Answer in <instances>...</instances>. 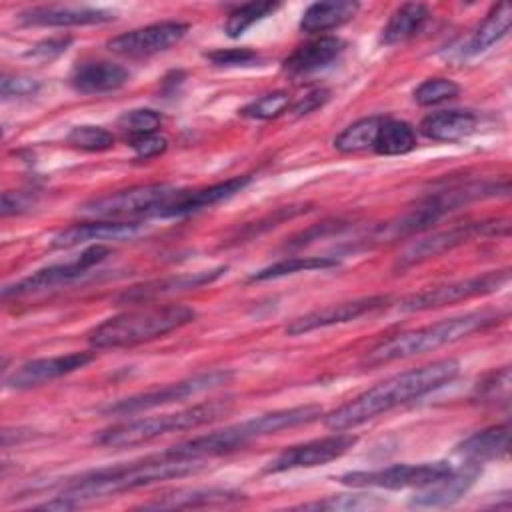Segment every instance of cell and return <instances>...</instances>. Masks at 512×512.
Wrapping results in <instances>:
<instances>
[{
  "mask_svg": "<svg viewBox=\"0 0 512 512\" xmlns=\"http://www.w3.org/2000/svg\"><path fill=\"white\" fill-rule=\"evenodd\" d=\"M458 372L460 362L454 358H442L418 368H410L406 372H398L324 416V424L334 432L356 428L384 412H390L396 406L408 404L452 382Z\"/></svg>",
  "mask_w": 512,
  "mask_h": 512,
  "instance_id": "1",
  "label": "cell"
},
{
  "mask_svg": "<svg viewBox=\"0 0 512 512\" xmlns=\"http://www.w3.org/2000/svg\"><path fill=\"white\" fill-rule=\"evenodd\" d=\"M202 468H204L202 460H180L160 452V454L142 458L138 462L100 468V470H92L82 476L70 478L62 486L60 494L76 500L82 506L84 500L112 496L118 492L150 486L170 478H182L188 474H196Z\"/></svg>",
  "mask_w": 512,
  "mask_h": 512,
  "instance_id": "2",
  "label": "cell"
},
{
  "mask_svg": "<svg viewBox=\"0 0 512 512\" xmlns=\"http://www.w3.org/2000/svg\"><path fill=\"white\" fill-rule=\"evenodd\" d=\"M502 320V314L498 310H474L460 316L444 318L434 324L406 330L400 334H394L376 346H372L364 358V366H382L396 360H406L418 354L434 352L442 346L454 344L478 330H484L488 326H494Z\"/></svg>",
  "mask_w": 512,
  "mask_h": 512,
  "instance_id": "3",
  "label": "cell"
},
{
  "mask_svg": "<svg viewBox=\"0 0 512 512\" xmlns=\"http://www.w3.org/2000/svg\"><path fill=\"white\" fill-rule=\"evenodd\" d=\"M194 318L196 310L186 304H164L126 310L94 326L88 332V342L92 348H130L142 342L162 338L194 322Z\"/></svg>",
  "mask_w": 512,
  "mask_h": 512,
  "instance_id": "4",
  "label": "cell"
},
{
  "mask_svg": "<svg viewBox=\"0 0 512 512\" xmlns=\"http://www.w3.org/2000/svg\"><path fill=\"white\" fill-rule=\"evenodd\" d=\"M232 412V400H210L202 404H194L190 408L160 414V416H148V418H134L126 422H118L114 426H108L100 430L94 436V442L98 446L106 448H126V446H138L146 444L158 436L170 434V432H182L200 428L204 424H210L226 414Z\"/></svg>",
  "mask_w": 512,
  "mask_h": 512,
  "instance_id": "5",
  "label": "cell"
},
{
  "mask_svg": "<svg viewBox=\"0 0 512 512\" xmlns=\"http://www.w3.org/2000/svg\"><path fill=\"white\" fill-rule=\"evenodd\" d=\"M178 192L170 184H140L92 198L78 206V212L96 220H124L134 216H156V212Z\"/></svg>",
  "mask_w": 512,
  "mask_h": 512,
  "instance_id": "6",
  "label": "cell"
},
{
  "mask_svg": "<svg viewBox=\"0 0 512 512\" xmlns=\"http://www.w3.org/2000/svg\"><path fill=\"white\" fill-rule=\"evenodd\" d=\"M232 372L224 370V368H216V370H208V372H200L194 376H188L184 380L166 384L162 388H154L148 392H140L128 398H122L114 404H108L106 408H102L104 414H114V416H130V414H138V412H146L164 404H172V402H182L186 398L198 396L202 392H210L214 388L226 386L232 380Z\"/></svg>",
  "mask_w": 512,
  "mask_h": 512,
  "instance_id": "7",
  "label": "cell"
},
{
  "mask_svg": "<svg viewBox=\"0 0 512 512\" xmlns=\"http://www.w3.org/2000/svg\"><path fill=\"white\" fill-rule=\"evenodd\" d=\"M508 220H482V222H466V224H456L452 228L446 230H438L432 232L426 238H420L416 242H412L410 246H406L396 262H394V270L404 272L424 260H430L434 256H440L476 236H498V234H508Z\"/></svg>",
  "mask_w": 512,
  "mask_h": 512,
  "instance_id": "8",
  "label": "cell"
},
{
  "mask_svg": "<svg viewBox=\"0 0 512 512\" xmlns=\"http://www.w3.org/2000/svg\"><path fill=\"white\" fill-rule=\"evenodd\" d=\"M510 280V270H490L478 276H470L464 280H456L450 284L426 288L422 292L410 294L398 302V308L402 312H420L430 308H440L448 304H456L462 300H470L476 296H486L492 292H498L504 284Z\"/></svg>",
  "mask_w": 512,
  "mask_h": 512,
  "instance_id": "9",
  "label": "cell"
},
{
  "mask_svg": "<svg viewBox=\"0 0 512 512\" xmlns=\"http://www.w3.org/2000/svg\"><path fill=\"white\" fill-rule=\"evenodd\" d=\"M110 254V248L104 244H92L88 246L76 260H70L66 264H52L46 266L14 284L4 286L2 298H20V296H30L46 290H54L60 286H68L72 282L82 280L90 270L100 264L106 256Z\"/></svg>",
  "mask_w": 512,
  "mask_h": 512,
  "instance_id": "10",
  "label": "cell"
},
{
  "mask_svg": "<svg viewBox=\"0 0 512 512\" xmlns=\"http://www.w3.org/2000/svg\"><path fill=\"white\" fill-rule=\"evenodd\" d=\"M452 470L448 462H424V464H394L378 470H358L346 472L338 478L340 484L352 488H384V490H402V488H420L426 486Z\"/></svg>",
  "mask_w": 512,
  "mask_h": 512,
  "instance_id": "11",
  "label": "cell"
},
{
  "mask_svg": "<svg viewBox=\"0 0 512 512\" xmlns=\"http://www.w3.org/2000/svg\"><path fill=\"white\" fill-rule=\"evenodd\" d=\"M188 30L190 26L186 22L162 20L118 34L106 42V48L118 56L146 58L170 50L188 34Z\"/></svg>",
  "mask_w": 512,
  "mask_h": 512,
  "instance_id": "12",
  "label": "cell"
},
{
  "mask_svg": "<svg viewBox=\"0 0 512 512\" xmlns=\"http://www.w3.org/2000/svg\"><path fill=\"white\" fill-rule=\"evenodd\" d=\"M356 442H358V436L338 430V434H330V436L316 438V440L296 444V446L282 450L274 460H270L266 464L264 472L278 474V472L296 470V468L322 466V464H328V462L344 456Z\"/></svg>",
  "mask_w": 512,
  "mask_h": 512,
  "instance_id": "13",
  "label": "cell"
},
{
  "mask_svg": "<svg viewBox=\"0 0 512 512\" xmlns=\"http://www.w3.org/2000/svg\"><path fill=\"white\" fill-rule=\"evenodd\" d=\"M252 182V176H234L218 184H210L196 190H178L158 212L156 218H180L194 214L198 210L216 206L224 200H230L238 192H242Z\"/></svg>",
  "mask_w": 512,
  "mask_h": 512,
  "instance_id": "14",
  "label": "cell"
},
{
  "mask_svg": "<svg viewBox=\"0 0 512 512\" xmlns=\"http://www.w3.org/2000/svg\"><path fill=\"white\" fill-rule=\"evenodd\" d=\"M94 360V352H70L50 358L28 360L18 366L4 382L12 390H28L34 386H42L56 378H62L70 372H76Z\"/></svg>",
  "mask_w": 512,
  "mask_h": 512,
  "instance_id": "15",
  "label": "cell"
},
{
  "mask_svg": "<svg viewBox=\"0 0 512 512\" xmlns=\"http://www.w3.org/2000/svg\"><path fill=\"white\" fill-rule=\"evenodd\" d=\"M388 296H366L350 302H340V304H330L318 310H312L304 316L294 318L286 326V334L290 336H300L304 332H312L318 328H328L334 324H344L350 320H358L366 314H372L376 310H382L388 306Z\"/></svg>",
  "mask_w": 512,
  "mask_h": 512,
  "instance_id": "16",
  "label": "cell"
},
{
  "mask_svg": "<svg viewBox=\"0 0 512 512\" xmlns=\"http://www.w3.org/2000/svg\"><path fill=\"white\" fill-rule=\"evenodd\" d=\"M482 472V464L468 462L460 468H452L446 476L416 488V492L410 496L412 508H444L454 502H458L476 482V478Z\"/></svg>",
  "mask_w": 512,
  "mask_h": 512,
  "instance_id": "17",
  "label": "cell"
},
{
  "mask_svg": "<svg viewBox=\"0 0 512 512\" xmlns=\"http://www.w3.org/2000/svg\"><path fill=\"white\" fill-rule=\"evenodd\" d=\"M116 18L114 12L92 8V6H32L18 14L22 26H42V28H70V26H94L106 24Z\"/></svg>",
  "mask_w": 512,
  "mask_h": 512,
  "instance_id": "18",
  "label": "cell"
},
{
  "mask_svg": "<svg viewBox=\"0 0 512 512\" xmlns=\"http://www.w3.org/2000/svg\"><path fill=\"white\" fill-rule=\"evenodd\" d=\"M144 232V224L136 220H94L84 224H72L60 230L52 238L54 248H74L90 242H108V240H132Z\"/></svg>",
  "mask_w": 512,
  "mask_h": 512,
  "instance_id": "19",
  "label": "cell"
},
{
  "mask_svg": "<svg viewBox=\"0 0 512 512\" xmlns=\"http://www.w3.org/2000/svg\"><path fill=\"white\" fill-rule=\"evenodd\" d=\"M226 272V266H218L212 270H200V272H190V274H178V276H166L158 280H150L138 286L128 288L118 296V302L122 304H142V302H152L162 296L186 292V290H196L206 284H212Z\"/></svg>",
  "mask_w": 512,
  "mask_h": 512,
  "instance_id": "20",
  "label": "cell"
},
{
  "mask_svg": "<svg viewBox=\"0 0 512 512\" xmlns=\"http://www.w3.org/2000/svg\"><path fill=\"white\" fill-rule=\"evenodd\" d=\"M246 494L230 488H176L146 504L144 510H176V508H214L244 502Z\"/></svg>",
  "mask_w": 512,
  "mask_h": 512,
  "instance_id": "21",
  "label": "cell"
},
{
  "mask_svg": "<svg viewBox=\"0 0 512 512\" xmlns=\"http://www.w3.org/2000/svg\"><path fill=\"white\" fill-rule=\"evenodd\" d=\"M346 42L338 36H318L298 46L290 56L284 58L282 70L288 76H306L318 72L340 58Z\"/></svg>",
  "mask_w": 512,
  "mask_h": 512,
  "instance_id": "22",
  "label": "cell"
},
{
  "mask_svg": "<svg viewBox=\"0 0 512 512\" xmlns=\"http://www.w3.org/2000/svg\"><path fill=\"white\" fill-rule=\"evenodd\" d=\"M130 72L108 60H86L72 68L70 86L80 94H106L122 88Z\"/></svg>",
  "mask_w": 512,
  "mask_h": 512,
  "instance_id": "23",
  "label": "cell"
},
{
  "mask_svg": "<svg viewBox=\"0 0 512 512\" xmlns=\"http://www.w3.org/2000/svg\"><path fill=\"white\" fill-rule=\"evenodd\" d=\"M478 126L472 110H438L420 120V134L434 142H458L470 136Z\"/></svg>",
  "mask_w": 512,
  "mask_h": 512,
  "instance_id": "24",
  "label": "cell"
},
{
  "mask_svg": "<svg viewBox=\"0 0 512 512\" xmlns=\"http://www.w3.org/2000/svg\"><path fill=\"white\" fill-rule=\"evenodd\" d=\"M456 452L464 460L476 464L504 458L508 454V424L490 426L470 434L456 446Z\"/></svg>",
  "mask_w": 512,
  "mask_h": 512,
  "instance_id": "25",
  "label": "cell"
},
{
  "mask_svg": "<svg viewBox=\"0 0 512 512\" xmlns=\"http://www.w3.org/2000/svg\"><path fill=\"white\" fill-rule=\"evenodd\" d=\"M358 10H360V4L352 0L314 2L304 10L298 28L300 32H306V34H320L346 24L356 16Z\"/></svg>",
  "mask_w": 512,
  "mask_h": 512,
  "instance_id": "26",
  "label": "cell"
},
{
  "mask_svg": "<svg viewBox=\"0 0 512 512\" xmlns=\"http://www.w3.org/2000/svg\"><path fill=\"white\" fill-rule=\"evenodd\" d=\"M510 24H512L510 4L508 2L496 4L488 12V16L478 24V28L470 34V38L466 40V44L460 50V56L470 58V56H476V54L488 50L492 44L500 42L510 32Z\"/></svg>",
  "mask_w": 512,
  "mask_h": 512,
  "instance_id": "27",
  "label": "cell"
},
{
  "mask_svg": "<svg viewBox=\"0 0 512 512\" xmlns=\"http://www.w3.org/2000/svg\"><path fill=\"white\" fill-rule=\"evenodd\" d=\"M428 18H430V12L424 4L420 2L402 4L392 12L386 26L382 28L380 42L386 46H394L410 40L426 26Z\"/></svg>",
  "mask_w": 512,
  "mask_h": 512,
  "instance_id": "28",
  "label": "cell"
},
{
  "mask_svg": "<svg viewBox=\"0 0 512 512\" xmlns=\"http://www.w3.org/2000/svg\"><path fill=\"white\" fill-rule=\"evenodd\" d=\"M416 144H418L416 130L408 122L396 120V118H384L372 150L382 156H400V154L412 152Z\"/></svg>",
  "mask_w": 512,
  "mask_h": 512,
  "instance_id": "29",
  "label": "cell"
},
{
  "mask_svg": "<svg viewBox=\"0 0 512 512\" xmlns=\"http://www.w3.org/2000/svg\"><path fill=\"white\" fill-rule=\"evenodd\" d=\"M384 116H364L350 126H346L336 138H334V148L342 154H356L364 150H372L380 124Z\"/></svg>",
  "mask_w": 512,
  "mask_h": 512,
  "instance_id": "30",
  "label": "cell"
},
{
  "mask_svg": "<svg viewBox=\"0 0 512 512\" xmlns=\"http://www.w3.org/2000/svg\"><path fill=\"white\" fill-rule=\"evenodd\" d=\"M338 264L340 262L334 256H288V258H282L266 268H260L248 280L264 282V280H274V278H282V276L296 274V272L328 270V268H336Z\"/></svg>",
  "mask_w": 512,
  "mask_h": 512,
  "instance_id": "31",
  "label": "cell"
},
{
  "mask_svg": "<svg viewBox=\"0 0 512 512\" xmlns=\"http://www.w3.org/2000/svg\"><path fill=\"white\" fill-rule=\"evenodd\" d=\"M280 4L278 2H270V0H264V2H248V4H242V6H236L228 18H226V24H224V32L230 36V38H238L242 36L250 26H254L256 22H260L262 18H266L268 14H272Z\"/></svg>",
  "mask_w": 512,
  "mask_h": 512,
  "instance_id": "32",
  "label": "cell"
},
{
  "mask_svg": "<svg viewBox=\"0 0 512 512\" xmlns=\"http://www.w3.org/2000/svg\"><path fill=\"white\" fill-rule=\"evenodd\" d=\"M380 506H384V500H378L372 494H336V496H326L322 500L300 504L296 508L340 512V510H370V508H380Z\"/></svg>",
  "mask_w": 512,
  "mask_h": 512,
  "instance_id": "33",
  "label": "cell"
},
{
  "mask_svg": "<svg viewBox=\"0 0 512 512\" xmlns=\"http://www.w3.org/2000/svg\"><path fill=\"white\" fill-rule=\"evenodd\" d=\"M66 142L76 148V150H84V152H104L110 150L114 146V136L112 132H108L102 126H94V124H80L74 126L68 136Z\"/></svg>",
  "mask_w": 512,
  "mask_h": 512,
  "instance_id": "34",
  "label": "cell"
},
{
  "mask_svg": "<svg viewBox=\"0 0 512 512\" xmlns=\"http://www.w3.org/2000/svg\"><path fill=\"white\" fill-rule=\"evenodd\" d=\"M292 106V98L288 92L284 90H274L268 92L256 100H252L250 104H246L240 114L252 120H272L282 116L286 110H290Z\"/></svg>",
  "mask_w": 512,
  "mask_h": 512,
  "instance_id": "35",
  "label": "cell"
},
{
  "mask_svg": "<svg viewBox=\"0 0 512 512\" xmlns=\"http://www.w3.org/2000/svg\"><path fill=\"white\" fill-rule=\"evenodd\" d=\"M162 126V114L152 108H136L128 110L118 118V128L126 134V138H136L144 134H154Z\"/></svg>",
  "mask_w": 512,
  "mask_h": 512,
  "instance_id": "36",
  "label": "cell"
},
{
  "mask_svg": "<svg viewBox=\"0 0 512 512\" xmlns=\"http://www.w3.org/2000/svg\"><path fill=\"white\" fill-rule=\"evenodd\" d=\"M460 94V86L448 78H428L414 90V102L420 106H436Z\"/></svg>",
  "mask_w": 512,
  "mask_h": 512,
  "instance_id": "37",
  "label": "cell"
},
{
  "mask_svg": "<svg viewBox=\"0 0 512 512\" xmlns=\"http://www.w3.org/2000/svg\"><path fill=\"white\" fill-rule=\"evenodd\" d=\"M204 58L218 68H236V66H252L260 60V54L252 48H218L206 52Z\"/></svg>",
  "mask_w": 512,
  "mask_h": 512,
  "instance_id": "38",
  "label": "cell"
},
{
  "mask_svg": "<svg viewBox=\"0 0 512 512\" xmlns=\"http://www.w3.org/2000/svg\"><path fill=\"white\" fill-rule=\"evenodd\" d=\"M510 392V368L504 366L498 372H492L486 380L478 382L476 394L482 402H498V400H508Z\"/></svg>",
  "mask_w": 512,
  "mask_h": 512,
  "instance_id": "39",
  "label": "cell"
},
{
  "mask_svg": "<svg viewBox=\"0 0 512 512\" xmlns=\"http://www.w3.org/2000/svg\"><path fill=\"white\" fill-rule=\"evenodd\" d=\"M40 88L42 82L26 74H4L0 80V94L4 100L34 96L40 92Z\"/></svg>",
  "mask_w": 512,
  "mask_h": 512,
  "instance_id": "40",
  "label": "cell"
},
{
  "mask_svg": "<svg viewBox=\"0 0 512 512\" xmlns=\"http://www.w3.org/2000/svg\"><path fill=\"white\" fill-rule=\"evenodd\" d=\"M70 44H72V36H54V38H46V40H40L38 44H34V46L26 52V58H32V60H36V62H50V60L58 58L60 54H64Z\"/></svg>",
  "mask_w": 512,
  "mask_h": 512,
  "instance_id": "41",
  "label": "cell"
},
{
  "mask_svg": "<svg viewBox=\"0 0 512 512\" xmlns=\"http://www.w3.org/2000/svg\"><path fill=\"white\" fill-rule=\"evenodd\" d=\"M128 144H130V148L134 150V154H136L140 160L156 158V156L164 154L166 148H168V140H166L162 134H158V132L130 138Z\"/></svg>",
  "mask_w": 512,
  "mask_h": 512,
  "instance_id": "42",
  "label": "cell"
},
{
  "mask_svg": "<svg viewBox=\"0 0 512 512\" xmlns=\"http://www.w3.org/2000/svg\"><path fill=\"white\" fill-rule=\"evenodd\" d=\"M330 100V90L326 88H314L308 94H304L302 98H298L296 102H292L290 112L294 116H306L318 108H322L326 102Z\"/></svg>",
  "mask_w": 512,
  "mask_h": 512,
  "instance_id": "43",
  "label": "cell"
},
{
  "mask_svg": "<svg viewBox=\"0 0 512 512\" xmlns=\"http://www.w3.org/2000/svg\"><path fill=\"white\" fill-rule=\"evenodd\" d=\"M30 206V198L24 192H4L2 194V216H12V214H20Z\"/></svg>",
  "mask_w": 512,
  "mask_h": 512,
  "instance_id": "44",
  "label": "cell"
}]
</instances>
